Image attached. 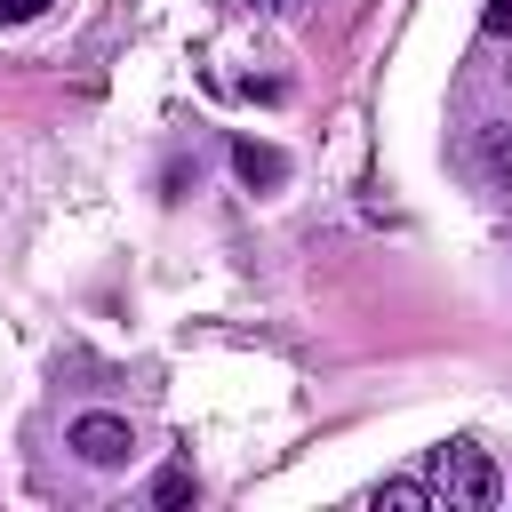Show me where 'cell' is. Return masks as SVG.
Wrapping results in <instances>:
<instances>
[{
	"label": "cell",
	"instance_id": "6da1fadb",
	"mask_svg": "<svg viewBox=\"0 0 512 512\" xmlns=\"http://www.w3.org/2000/svg\"><path fill=\"white\" fill-rule=\"evenodd\" d=\"M432 472H440L448 504H472V512H488V504L504 496V472H496V456H488V448H472V440H448V448H432Z\"/></svg>",
	"mask_w": 512,
	"mask_h": 512
},
{
	"label": "cell",
	"instance_id": "7a4b0ae2",
	"mask_svg": "<svg viewBox=\"0 0 512 512\" xmlns=\"http://www.w3.org/2000/svg\"><path fill=\"white\" fill-rule=\"evenodd\" d=\"M64 448H72L80 464H128V448H136V432H128V416H112V408H88V416H72V432H64Z\"/></svg>",
	"mask_w": 512,
	"mask_h": 512
},
{
	"label": "cell",
	"instance_id": "3957f363",
	"mask_svg": "<svg viewBox=\"0 0 512 512\" xmlns=\"http://www.w3.org/2000/svg\"><path fill=\"white\" fill-rule=\"evenodd\" d=\"M472 176L488 192H512V120H480L472 128Z\"/></svg>",
	"mask_w": 512,
	"mask_h": 512
},
{
	"label": "cell",
	"instance_id": "277c9868",
	"mask_svg": "<svg viewBox=\"0 0 512 512\" xmlns=\"http://www.w3.org/2000/svg\"><path fill=\"white\" fill-rule=\"evenodd\" d=\"M232 168H240V184H248V192L288 184V152H280V144H256V136H240V144H232Z\"/></svg>",
	"mask_w": 512,
	"mask_h": 512
},
{
	"label": "cell",
	"instance_id": "5b68a950",
	"mask_svg": "<svg viewBox=\"0 0 512 512\" xmlns=\"http://www.w3.org/2000/svg\"><path fill=\"white\" fill-rule=\"evenodd\" d=\"M368 504H392V512H424V504H432V488H424V480H384Z\"/></svg>",
	"mask_w": 512,
	"mask_h": 512
},
{
	"label": "cell",
	"instance_id": "8992f818",
	"mask_svg": "<svg viewBox=\"0 0 512 512\" xmlns=\"http://www.w3.org/2000/svg\"><path fill=\"white\" fill-rule=\"evenodd\" d=\"M152 504H192V472H184V464H168V472L152 480Z\"/></svg>",
	"mask_w": 512,
	"mask_h": 512
},
{
	"label": "cell",
	"instance_id": "52a82bcc",
	"mask_svg": "<svg viewBox=\"0 0 512 512\" xmlns=\"http://www.w3.org/2000/svg\"><path fill=\"white\" fill-rule=\"evenodd\" d=\"M56 0H0V24H32V16H48Z\"/></svg>",
	"mask_w": 512,
	"mask_h": 512
},
{
	"label": "cell",
	"instance_id": "ba28073f",
	"mask_svg": "<svg viewBox=\"0 0 512 512\" xmlns=\"http://www.w3.org/2000/svg\"><path fill=\"white\" fill-rule=\"evenodd\" d=\"M480 24H488L496 40H512V0H488V16H480Z\"/></svg>",
	"mask_w": 512,
	"mask_h": 512
},
{
	"label": "cell",
	"instance_id": "9c48e42d",
	"mask_svg": "<svg viewBox=\"0 0 512 512\" xmlns=\"http://www.w3.org/2000/svg\"><path fill=\"white\" fill-rule=\"evenodd\" d=\"M264 8H296V0H264Z\"/></svg>",
	"mask_w": 512,
	"mask_h": 512
}]
</instances>
